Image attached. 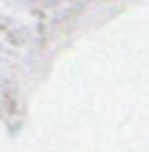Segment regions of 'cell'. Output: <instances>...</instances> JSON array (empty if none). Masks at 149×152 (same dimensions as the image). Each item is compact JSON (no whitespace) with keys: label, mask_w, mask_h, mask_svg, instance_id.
I'll return each instance as SVG.
<instances>
[]
</instances>
